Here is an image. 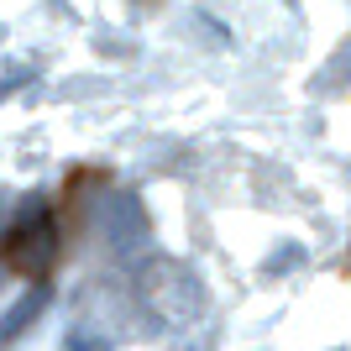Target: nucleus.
<instances>
[{"label": "nucleus", "instance_id": "obj_1", "mask_svg": "<svg viewBox=\"0 0 351 351\" xmlns=\"http://www.w3.org/2000/svg\"><path fill=\"white\" fill-rule=\"evenodd\" d=\"M58 257V231H53V220L47 215H32V220H16L11 236H5V247H0V263L11 267V273H47Z\"/></svg>", "mask_w": 351, "mask_h": 351}]
</instances>
